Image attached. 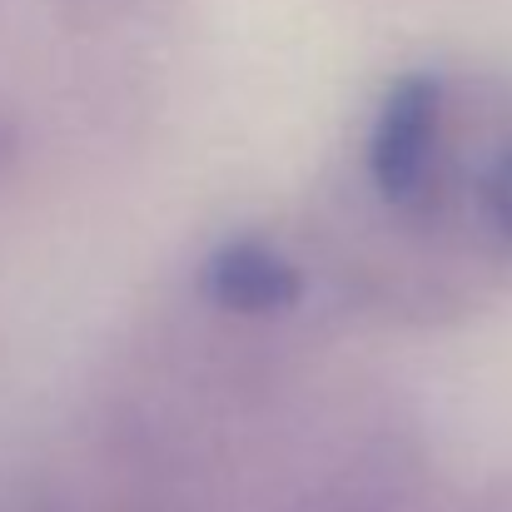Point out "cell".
Masks as SVG:
<instances>
[{
	"instance_id": "obj_1",
	"label": "cell",
	"mask_w": 512,
	"mask_h": 512,
	"mask_svg": "<svg viewBox=\"0 0 512 512\" xmlns=\"http://www.w3.org/2000/svg\"><path fill=\"white\" fill-rule=\"evenodd\" d=\"M363 184L373 204L413 229H433L453 194V80L403 70L373 105L363 135Z\"/></svg>"
},
{
	"instance_id": "obj_2",
	"label": "cell",
	"mask_w": 512,
	"mask_h": 512,
	"mask_svg": "<svg viewBox=\"0 0 512 512\" xmlns=\"http://www.w3.org/2000/svg\"><path fill=\"white\" fill-rule=\"evenodd\" d=\"M194 294L219 319L279 324V319H289L304 304L309 274H304V264L279 239L239 229V234H219L199 254V264H194Z\"/></svg>"
},
{
	"instance_id": "obj_3",
	"label": "cell",
	"mask_w": 512,
	"mask_h": 512,
	"mask_svg": "<svg viewBox=\"0 0 512 512\" xmlns=\"http://www.w3.org/2000/svg\"><path fill=\"white\" fill-rule=\"evenodd\" d=\"M403 463L383 458L378 448H358L343 463L324 468L294 503L289 512H398L403 503Z\"/></svg>"
},
{
	"instance_id": "obj_4",
	"label": "cell",
	"mask_w": 512,
	"mask_h": 512,
	"mask_svg": "<svg viewBox=\"0 0 512 512\" xmlns=\"http://www.w3.org/2000/svg\"><path fill=\"white\" fill-rule=\"evenodd\" d=\"M473 194H478L483 224L512 249V145H503V150L488 155V165H483L478 179H473Z\"/></svg>"
},
{
	"instance_id": "obj_5",
	"label": "cell",
	"mask_w": 512,
	"mask_h": 512,
	"mask_svg": "<svg viewBox=\"0 0 512 512\" xmlns=\"http://www.w3.org/2000/svg\"><path fill=\"white\" fill-rule=\"evenodd\" d=\"M20 140H25L20 115H15V105H5V100H0V179L15 170V160H20Z\"/></svg>"
},
{
	"instance_id": "obj_6",
	"label": "cell",
	"mask_w": 512,
	"mask_h": 512,
	"mask_svg": "<svg viewBox=\"0 0 512 512\" xmlns=\"http://www.w3.org/2000/svg\"><path fill=\"white\" fill-rule=\"evenodd\" d=\"M120 512H189V508H179V503H125Z\"/></svg>"
}]
</instances>
